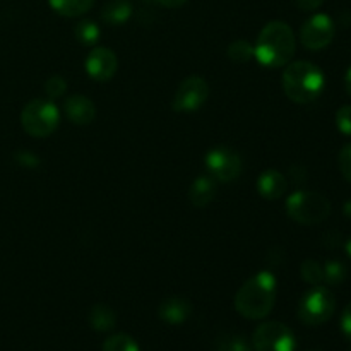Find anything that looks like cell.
Listing matches in <instances>:
<instances>
[{"mask_svg": "<svg viewBox=\"0 0 351 351\" xmlns=\"http://www.w3.org/2000/svg\"><path fill=\"white\" fill-rule=\"evenodd\" d=\"M287 213L300 225H319L331 215V202L319 192L297 191L288 197Z\"/></svg>", "mask_w": 351, "mask_h": 351, "instance_id": "277c9868", "label": "cell"}, {"mask_svg": "<svg viewBox=\"0 0 351 351\" xmlns=\"http://www.w3.org/2000/svg\"><path fill=\"white\" fill-rule=\"evenodd\" d=\"M300 274L302 280H304L305 283L312 285V287H317V285L324 283V269H322L321 264L314 259H307L302 263Z\"/></svg>", "mask_w": 351, "mask_h": 351, "instance_id": "7402d4cb", "label": "cell"}, {"mask_svg": "<svg viewBox=\"0 0 351 351\" xmlns=\"http://www.w3.org/2000/svg\"><path fill=\"white\" fill-rule=\"evenodd\" d=\"M343 213H345L346 218L351 219V199H350V201L345 202V206H343Z\"/></svg>", "mask_w": 351, "mask_h": 351, "instance_id": "1f68e13d", "label": "cell"}, {"mask_svg": "<svg viewBox=\"0 0 351 351\" xmlns=\"http://www.w3.org/2000/svg\"><path fill=\"white\" fill-rule=\"evenodd\" d=\"M345 250H346V254H348V257L351 259V237L348 240H346V243H345Z\"/></svg>", "mask_w": 351, "mask_h": 351, "instance_id": "d6a6232c", "label": "cell"}, {"mask_svg": "<svg viewBox=\"0 0 351 351\" xmlns=\"http://www.w3.org/2000/svg\"><path fill=\"white\" fill-rule=\"evenodd\" d=\"M287 187V178L278 170H266L257 178V191L267 201H278L280 197H283Z\"/></svg>", "mask_w": 351, "mask_h": 351, "instance_id": "5bb4252c", "label": "cell"}, {"mask_svg": "<svg viewBox=\"0 0 351 351\" xmlns=\"http://www.w3.org/2000/svg\"><path fill=\"white\" fill-rule=\"evenodd\" d=\"M276 278L269 271H261L240 287L235 295V308L242 317L259 321L267 317L276 304Z\"/></svg>", "mask_w": 351, "mask_h": 351, "instance_id": "7a4b0ae2", "label": "cell"}, {"mask_svg": "<svg viewBox=\"0 0 351 351\" xmlns=\"http://www.w3.org/2000/svg\"><path fill=\"white\" fill-rule=\"evenodd\" d=\"M326 86L324 72L308 60H297L283 72L285 95L298 105H308L322 95Z\"/></svg>", "mask_w": 351, "mask_h": 351, "instance_id": "3957f363", "label": "cell"}, {"mask_svg": "<svg viewBox=\"0 0 351 351\" xmlns=\"http://www.w3.org/2000/svg\"><path fill=\"white\" fill-rule=\"evenodd\" d=\"M206 168L215 180L228 184L237 180L242 173V158L228 146L213 147L206 154Z\"/></svg>", "mask_w": 351, "mask_h": 351, "instance_id": "ba28073f", "label": "cell"}, {"mask_svg": "<svg viewBox=\"0 0 351 351\" xmlns=\"http://www.w3.org/2000/svg\"><path fill=\"white\" fill-rule=\"evenodd\" d=\"M65 115L75 125H89L96 117L95 103L84 95H71L65 99Z\"/></svg>", "mask_w": 351, "mask_h": 351, "instance_id": "7c38bea8", "label": "cell"}, {"mask_svg": "<svg viewBox=\"0 0 351 351\" xmlns=\"http://www.w3.org/2000/svg\"><path fill=\"white\" fill-rule=\"evenodd\" d=\"M65 91H67V81H65L62 75H51V77H48L47 82H45V93H47L51 99L60 98Z\"/></svg>", "mask_w": 351, "mask_h": 351, "instance_id": "d4e9b609", "label": "cell"}, {"mask_svg": "<svg viewBox=\"0 0 351 351\" xmlns=\"http://www.w3.org/2000/svg\"><path fill=\"white\" fill-rule=\"evenodd\" d=\"M336 311V298L326 287H312L298 302V319L305 326H321L332 317Z\"/></svg>", "mask_w": 351, "mask_h": 351, "instance_id": "8992f818", "label": "cell"}, {"mask_svg": "<svg viewBox=\"0 0 351 351\" xmlns=\"http://www.w3.org/2000/svg\"><path fill=\"white\" fill-rule=\"evenodd\" d=\"M216 195V180L211 175H201L189 189V201L195 208H206Z\"/></svg>", "mask_w": 351, "mask_h": 351, "instance_id": "9a60e30c", "label": "cell"}, {"mask_svg": "<svg viewBox=\"0 0 351 351\" xmlns=\"http://www.w3.org/2000/svg\"><path fill=\"white\" fill-rule=\"evenodd\" d=\"M338 165L339 170H341L343 177L351 184V143L346 144L341 151H339L338 156Z\"/></svg>", "mask_w": 351, "mask_h": 351, "instance_id": "4316f807", "label": "cell"}, {"mask_svg": "<svg viewBox=\"0 0 351 351\" xmlns=\"http://www.w3.org/2000/svg\"><path fill=\"white\" fill-rule=\"evenodd\" d=\"M335 31V23L328 14H315L302 26L300 41L311 51L324 50L326 47L331 45Z\"/></svg>", "mask_w": 351, "mask_h": 351, "instance_id": "30bf717a", "label": "cell"}, {"mask_svg": "<svg viewBox=\"0 0 351 351\" xmlns=\"http://www.w3.org/2000/svg\"><path fill=\"white\" fill-rule=\"evenodd\" d=\"M132 16V5L129 0H110L101 9L103 23L110 26H120L125 24Z\"/></svg>", "mask_w": 351, "mask_h": 351, "instance_id": "2e32d148", "label": "cell"}, {"mask_svg": "<svg viewBox=\"0 0 351 351\" xmlns=\"http://www.w3.org/2000/svg\"><path fill=\"white\" fill-rule=\"evenodd\" d=\"M341 331L343 335L351 341V304L346 305V308L343 311L341 315Z\"/></svg>", "mask_w": 351, "mask_h": 351, "instance_id": "83f0119b", "label": "cell"}, {"mask_svg": "<svg viewBox=\"0 0 351 351\" xmlns=\"http://www.w3.org/2000/svg\"><path fill=\"white\" fill-rule=\"evenodd\" d=\"M322 269H324V283L329 285V287H338L348 276V269L339 261H328L322 266Z\"/></svg>", "mask_w": 351, "mask_h": 351, "instance_id": "44dd1931", "label": "cell"}, {"mask_svg": "<svg viewBox=\"0 0 351 351\" xmlns=\"http://www.w3.org/2000/svg\"><path fill=\"white\" fill-rule=\"evenodd\" d=\"M117 69H119V58L112 48H95L86 58V72L95 81H110L117 74Z\"/></svg>", "mask_w": 351, "mask_h": 351, "instance_id": "8fae6325", "label": "cell"}, {"mask_svg": "<svg viewBox=\"0 0 351 351\" xmlns=\"http://www.w3.org/2000/svg\"><path fill=\"white\" fill-rule=\"evenodd\" d=\"M158 3H161L163 7H168V9H177V7H182L189 0H156Z\"/></svg>", "mask_w": 351, "mask_h": 351, "instance_id": "f546056e", "label": "cell"}, {"mask_svg": "<svg viewBox=\"0 0 351 351\" xmlns=\"http://www.w3.org/2000/svg\"><path fill=\"white\" fill-rule=\"evenodd\" d=\"M345 86H346V93H348L351 98V67L348 69V72H346L345 75Z\"/></svg>", "mask_w": 351, "mask_h": 351, "instance_id": "4dcf8cb0", "label": "cell"}, {"mask_svg": "<svg viewBox=\"0 0 351 351\" xmlns=\"http://www.w3.org/2000/svg\"><path fill=\"white\" fill-rule=\"evenodd\" d=\"M103 351H141L139 345L134 338H130L125 332H119V335H112L106 338L103 343Z\"/></svg>", "mask_w": 351, "mask_h": 351, "instance_id": "ffe728a7", "label": "cell"}, {"mask_svg": "<svg viewBox=\"0 0 351 351\" xmlns=\"http://www.w3.org/2000/svg\"><path fill=\"white\" fill-rule=\"evenodd\" d=\"M117 315L108 305L98 304L89 311V326L98 332H110L115 329Z\"/></svg>", "mask_w": 351, "mask_h": 351, "instance_id": "e0dca14e", "label": "cell"}, {"mask_svg": "<svg viewBox=\"0 0 351 351\" xmlns=\"http://www.w3.org/2000/svg\"><path fill=\"white\" fill-rule=\"evenodd\" d=\"M336 127L343 136L351 137V105H345L336 112Z\"/></svg>", "mask_w": 351, "mask_h": 351, "instance_id": "484cf974", "label": "cell"}, {"mask_svg": "<svg viewBox=\"0 0 351 351\" xmlns=\"http://www.w3.org/2000/svg\"><path fill=\"white\" fill-rule=\"evenodd\" d=\"M297 7L305 12H312V10H317L319 7L324 3V0H295Z\"/></svg>", "mask_w": 351, "mask_h": 351, "instance_id": "f1b7e54d", "label": "cell"}, {"mask_svg": "<svg viewBox=\"0 0 351 351\" xmlns=\"http://www.w3.org/2000/svg\"><path fill=\"white\" fill-rule=\"evenodd\" d=\"M51 9L64 17H79L88 12L95 0H48Z\"/></svg>", "mask_w": 351, "mask_h": 351, "instance_id": "ac0fdd59", "label": "cell"}, {"mask_svg": "<svg viewBox=\"0 0 351 351\" xmlns=\"http://www.w3.org/2000/svg\"><path fill=\"white\" fill-rule=\"evenodd\" d=\"M208 96L209 86L206 79L201 77V75H189L180 82V86L175 91L171 106H173L175 112H195V110L204 105Z\"/></svg>", "mask_w": 351, "mask_h": 351, "instance_id": "9c48e42d", "label": "cell"}, {"mask_svg": "<svg viewBox=\"0 0 351 351\" xmlns=\"http://www.w3.org/2000/svg\"><path fill=\"white\" fill-rule=\"evenodd\" d=\"M158 314H160L161 321L167 322V324H184L191 317L192 304L184 297H168L161 302Z\"/></svg>", "mask_w": 351, "mask_h": 351, "instance_id": "4fadbf2b", "label": "cell"}, {"mask_svg": "<svg viewBox=\"0 0 351 351\" xmlns=\"http://www.w3.org/2000/svg\"><path fill=\"white\" fill-rule=\"evenodd\" d=\"M228 57L235 64H247L254 57V47L247 40H237L228 47Z\"/></svg>", "mask_w": 351, "mask_h": 351, "instance_id": "603a6c76", "label": "cell"}, {"mask_svg": "<svg viewBox=\"0 0 351 351\" xmlns=\"http://www.w3.org/2000/svg\"><path fill=\"white\" fill-rule=\"evenodd\" d=\"M252 346L256 351H295L297 336L283 322H264L254 331Z\"/></svg>", "mask_w": 351, "mask_h": 351, "instance_id": "52a82bcc", "label": "cell"}, {"mask_svg": "<svg viewBox=\"0 0 351 351\" xmlns=\"http://www.w3.org/2000/svg\"><path fill=\"white\" fill-rule=\"evenodd\" d=\"M74 34L79 43H82L84 47H93V45L98 43L99 36H101V31H99V26L95 21L84 19L74 27Z\"/></svg>", "mask_w": 351, "mask_h": 351, "instance_id": "d6986e66", "label": "cell"}, {"mask_svg": "<svg viewBox=\"0 0 351 351\" xmlns=\"http://www.w3.org/2000/svg\"><path fill=\"white\" fill-rule=\"evenodd\" d=\"M218 351H252V350H250L249 343L245 341V338L237 335H230L219 339Z\"/></svg>", "mask_w": 351, "mask_h": 351, "instance_id": "cb8c5ba5", "label": "cell"}, {"mask_svg": "<svg viewBox=\"0 0 351 351\" xmlns=\"http://www.w3.org/2000/svg\"><path fill=\"white\" fill-rule=\"evenodd\" d=\"M350 351H351V350H350Z\"/></svg>", "mask_w": 351, "mask_h": 351, "instance_id": "836d02e7", "label": "cell"}, {"mask_svg": "<svg viewBox=\"0 0 351 351\" xmlns=\"http://www.w3.org/2000/svg\"><path fill=\"white\" fill-rule=\"evenodd\" d=\"M60 112L50 99H33L21 112L23 129L31 137H48L57 130Z\"/></svg>", "mask_w": 351, "mask_h": 351, "instance_id": "5b68a950", "label": "cell"}, {"mask_svg": "<svg viewBox=\"0 0 351 351\" xmlns=\"http://www.w3.org/2000/svg\"><path fill=\"white\" fill-rule=\"evenodd\" d=\"M297 48L295 33L283 21H271L261 29L254 57L263 67L278 69L290 64Z\"/></svg>", "mask_w": 351, "mask_h": 351, "instance_id": "6da1fadb", "label": "cell"}]
</instances>
